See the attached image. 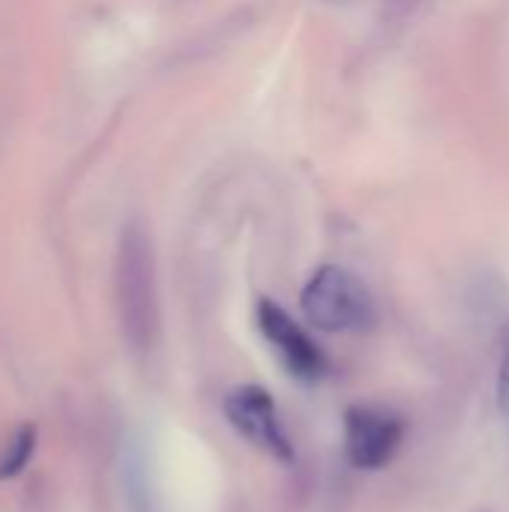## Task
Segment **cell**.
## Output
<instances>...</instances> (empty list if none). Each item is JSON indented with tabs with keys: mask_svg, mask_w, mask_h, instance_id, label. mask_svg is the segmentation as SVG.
<instances>
[{
	"mask_svg": "<svg viewBox=\"0 0 509 512\" xmlns=\"http://www.w3.org/2000/svg\"><path fill=\"white\" fill-rule=\"evenodd\" d=\"M498 408L509 426V324L501 339V363H498Z\"/></svg>",
	"mask_w": 509,
	"mask_h": 512,
	"instance_id": "ba28073f",
	"label": "cell"
},
{
	"mask_svg": "<svg viewBox=\"0 0 509 512\" xmlns=\"http://www.w3.org/2000/svg\"><path fill=\"white\" fill-rule=\"evenodd\" d=\"M114 297L120 330L135 351H150L159 330V297H156V258L144 225L132 222L123 228L114 258Z\"/></svg>",
	"mask_w": 509,
	"mask_h": 512,
	"instance_id": "6da1fadb",
	"label": "cell"
},
{
	"mask_svg": "<svg viewBox=\"0 0 509 512\" xmlns=\"http://www.w3.org/2000/svg\"><path fill=\"white\" fill-rule=\"evenodd\" d=\"M258 327L261 336L273 345L276 357L282 360V366L288 369V375H294L297 381H321L330 369L327 354L321 351V345L273 300H261L258 303Z\"/></svg>",
	"mask_w": 509,
	"mask_h": 512,
	"instance_id": "5b68a950",
	"label": "cell"
},
{
	"mask_svg": "<svg viewBox=\"0 0 509 512\" xmlns=\"http://www.w3.org/2000/svg\"><path fill=\"white\" fill-rule=\"evenodd\" d=\"M33 444H36V432H33L30 426H21V429L9 438V444H6V450H3V456H0V480L15 477V474L24 471V465H27L30 456H33Z\"/></svg>",
	"mask_w": 509,
	"mask_h": 512,
	"instance_id": "52a82bcc",
	"label": "cell"
},
{
	"mask_svg": "<svg viewBox=\"0 0 509 512\" xmlns=\"http://www.w3.org/2000/svg\"><path fill=\"white\" fill-rule=\"evenodd\" d=\"M225 417L246 441H252L258 450L270 453L276 462H285V465L294 462V444L285 435L276 402L264 387L246 384V387L231 390L225 396Z\"/></svg>",
	"mask_w": 509,
	"mask_h": 512,
	"instance_id": "277c9868",
	"label": "cell"
},
{
	"mask_svg": "<svg viewBox=\"0 0 509 512\" xmlns=\"http://www.w3.org/2000/svg\"><path fill=\"white\" fill-rule=\"evenodd\" d=\"M123 489H126L129 512H162L150 465L138 447H132L123 459Z\"/></svg>",
	"mask_w": 509,
	"mask_h": 512,
	"instance_id": "8992f818",
	"label": "cell"
},
{
	"mask_svg": "<svg viewBox=\"0 0 509 512\" xmlns=\"http://www.w3.org/2000/svg\"><path fill=\"white\" fill-rule=\"evenodd\" d=\"M405 423L381 405H351L345 411V456L357 471H381L399 453Z\"/></svg>",
	"mask_w": 509,
	"mask_h": 512,
	"instance_id": "3957f363",
	"label": "cell"
},
{
	"mask_svg": "<svg viewBox=\"0 0 509 512\" xmlns=\"http://www.w3.org/2000/svg\"><path fill=\"white\" fill-rule=\"evenodd\" d=\"M300 306L309 324L324 333H357L375 324V300L369 288L351 270L336 264L312 273L300 294Z\"/></svg>",
	"mask_w": 509,
	"mask_h": 512,
	"instance_id": "7a4b0ae2",
	"label": "cell"
}]
</instances>
